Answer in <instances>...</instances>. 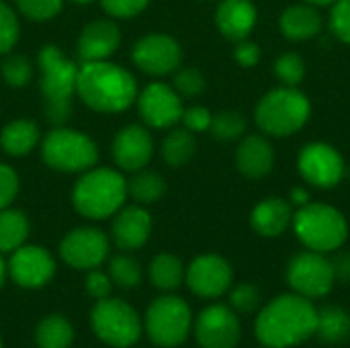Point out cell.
<instances>
[{"instance_id": "60d3db41", "label": "cell", "mask_w": 350, "mask_h": 348, "mask_svg": "<svg viewBox=\"0 0 350 348\" xmlns=\"http://www.w3.org/2000/svg\"><path fill=\"white\" fill-rule=\"evenodd\" d=\"M148 2L150 0H100L103 8L113 18H131L139 14L148 6Z\"/></svg>"}, {"instance_id": "f35d334b", "label": "cell", "mask_w": 350, "mask_h": 348, "mask_svg": "<svg viewBox=\"0 0 350 348\" xmlns=\"http://www.w3.org/2000/svg\"><path fill=\"white\" fill-rule=\"evenodd\" d=\"M174 90L185 96H197L205 90V78L197 68H185L174 76Z\"/></svg>"}, {"instance_id": "4316f807", "label": "cell", "mask_w": 350, "mask_h": 348, "mask_svg": "<svg viewBox=\"0 0 350 348\" xmlns=\"http://www.w3.org/2000/svg\"><path fill=\"white\" fill-rule=\"evenodd\" d=\"M35 343L39 348H70L74 343V328L70 320L59 314L45 316L37 324Z\"/></svg>"}, {"instance_id": "4fadbf2b", "label": "cell", "mask_w": 350, "mask_h": 348, "mask_svg": "<svg viewBox=\"0 0 350 348\" xmlns=\"http://www.w3.org/2000/svg\"><path fill=\"white\" fill-rule=\"evenodd\" d=\"M185 281L195 295L215 299L232 287L234 271L219 254H201L189 265Z\"/></svg>"}, {"instance_id": "bcb514c9", "label": "cell", "mask_w": 350, "mask_h": 348, "mask_svg": "<svg viewBox=\"0 0 350 348\" xmlns=\"http://www.w3.org/2000/svg\"><path fill=\"white\" fill-rule=\"evenodd\" d=\"M330 263H332V269H334V277L345 281V283H350V252L336 254Z\"/></svg>"}, {"instance_id": "e0dca14e", "label": "cell", "mask_w": 350, "mask_h": 348, "mask_svg": "<svg viewBox=\"0 0 350 348\" xmlns=\"http://www.w3.org/2000/svg\"><path fill=\"white\" fill-rule=\"evenodd\" d=\"M137 109L142 119L156 129L172 127L183 117V101L180 94L162 82L148 84L137 96Z\"/></svg>"}, {"instance_id": "c3c4849f", "label": "cell", "mask_w": 350, "mask_h": 348, "mask_svg": "<svg viewBox=\"0 0 350 348\" xmlns=\"http://www.w3.org/2000/svg\"><path fill=\"white\" fill-rule=\"evenodd\" d=\"M6 263L2 260V256H0V287H2V283H4V279H6Z\"/></svg>"}, {"instance_id": "d6986e66", "label": "cell", "mask_w": 350, "mask_h": 348, "mask_svg": "<svg viewBox=\"0 0 350 348\" xmlns=\"http://www.w3.org/2000/svg\"><path fill=\"white\" fill-rule=\"evenodd\" d=\"M121 45V33L115 21L98 18L88 23L76 43L80 62H100L109 59Z\"/></svg>"}, {"instance_id": "4dcf8cb0", "label": "cell", "mask_w": 350, "mask_h": 348, "mask_svg": "<svg viewBox=\"0 0 350 348\" xmlns=\"http://www.w3.org/2000/svg\"><path fill=\"white\" fill-rule=\"evenodd\" d=\"M166 193V180L152 170H137L131 180H127V195H131L139 205H150L162 199Z\"/></svg>"}, {"instance_id": "7a4b0ae2", "label": "cell", "mask_w": 350, "mask_h": 348, "mask_svg": "<svg viewBox=\"0 0 350 348\" xmlns=\"http://www.w3.org/2000/svg\"><path fill=\"white\" fill-rule=\"evenodd\" d=\"M76 94L94 111L121 113L137 98V82L123 66L109 59L78 66Z\"/></svg>"}, {"instance_id": "cb8c5ba5", "label": "cell", "mask_w": 350, "mask_h": 348, "mask_svg": "<svg viewBox=\"0 0 350 348\" xmlns=\"http://www.w3.org/2000/svg\"><path fill=\"white\" fill-rule=\"evenodd\" d=\"M281 31L291 41L312 39L322 29V16L314 4H297L281 14Z\"/></svg>"}, {"instance_id": "5bb4252c", "label": "cell", "mask_w": 350, "mask_h": 348, "mask_svg": "<svg viewBox=\"0 0 350 348\" xmlns=\"http://www.w3.org/2000/svg\"><path fill=\"white\" fill-rule=\"evenodd\" d=\"M131 57L142 72L152 76H164L180 66L183 51L170 35L150 33L133 45Z\"/></svg>"}, {"instance_id": "ba28073f", "label": "cell", "mask_w": 350, "mask_h": 348, "mask_svg": "<svg viewBox=\"0 0 350 348\" xmlns=\"http://www.w3.org/2000/svg\"><path fill=\"white\" fill-rule=\"evenodd\" d=\"M45 164L59 172H86L98 160L96 144L82 131L55 125L41 142Z\"/></svg>"}, {"instance_id": "7c38bea8", "label": "cell", "mask_w": 350, "mask_h": 348, "mask_svg": "<svg viewBox=\"0 0 350 348\" xmlns=\"http://www.w3.org/2000/svg\"><path fill=\"white\" fill-rule=\"evenodd\" d=\"M240 322L230 306H209L195 322V338L201 348H236L240 343Z\"/></svg>"}, {"instance_id": "8d00e7d4", "label": "cell", "mask_w": 350, "mask_h": 348, "mask_svg": "<svg viewBox=\"0 0 350 348\" xmlns=\"http://www.w3.org/2000/svg\"><path fill=\"white\" fill-rule=\"evenodd\" d=\"M64 0H16L18 10L31 21H49L62 10Z\"/></svg>"}, {"instance_id": "f907efd6", "label": "cell", "mask_w": 350, "mask_h": 348, "mask_svg": "<svg viewBox=\"0 0 350 348\" xmlns=\"http://www.w3.org/2000/svg\"><path fill=\"white\" fill-rule=\"evenodd\" d=\"M72 2H74V4H82V6H84V4H90V2H94V0H72Z\"/></svg>"}, {"instance_id": "9a60e30c", "label": "cell", "mask_w": 350, "mask_h": 348, "mask_svg": "<svg viewBox=\"0 0 350 348\" xmlns=\"http://www.w3.org/2000/svg\"><path fill=\"white\" fill-rule=\"evenodd\" d=\"M301 176L320 189L336 187L345 176V160L336 148L328 144H310L299 152L297 160Z\"/></svg>"}, {"instance_id": "3957f363", "label": "cell", "mask_w": 350, "mask_h": 348, "mask_svg": "<svg viewBox=\"0 0 350 348\" xmlns=\"http://www.w3.org/2000/svg\"><path fill=\"white\" fill-rule=\"evenodd\" d=\"M39 72L45 115L53 125H64L72 115L78 66L68 59L59 47L45 45L39 51Z\"/></svg>"}, {"instance_id": "30bf717a", "label": "cell", "mask_w": 350, "mask_h": 348, "mask_svg": "<svg viewBox=\"0 0 350 348\" xmlns=\"http://www.w3.org/2000/svg\"><path fill=\"white\" fill-rule=\"evenodd\" d=\"M287 281L291 289L308 299L324 297L330 293L336 277L332 263L322 252H299L289 260Z\"/></svg>"}, {"instance_id": "44dd1931", "label": "cell", "mask_w": 350, "mask_h": 348, "mask_svg": "<svg viewBox=\"0 0 350 348\" xmlns=\"http://www.w3.org/2000/svg\"><path fill=\"white\" fill-rule=\"evenodd\" d=\"M215 23L224 37L242 41L256 25V6L250 0H221L215 10Z\"/></svg>"}, {"instance_id": "ab89813d", "label": "cell", "mask_w": 350, "mask_h": 348, "mask_svg": "<svg viewBox=\"0 0 350 348\" xmlns=\"http://www.w3.org/2000/svg\"><path fill=\"white\" fill-rule=\"evenodd\" d=\"M330 29L340 41L350 43V0H336L330 12Z\"/></svg>"}, {"instance_id": "2e32d148", "label": "cell", "mask_w": 350, "mask_h": 348, "mask_svg": "<svg viewBox=\"0 0 350 348\" xmlns=\"http://www.w3.org/2000/svg\"><path fill=\"white\" fill-rule=\"evenodd\" d=\"M6 271L16 285L25 289H39L53 279L55 260L45 248L23 244L12 252Z\"/></svg>"}, {"instance_id": "8992f818", "label": "cell", "mask_w": 350, "mask_h": 348, "mask_svg": "<svg viewBox=\"0 0 350 348\" xmlns=\"http://www.w3.org/2000/svg\"><path fill=\"white\" fill-rule=\"evenodd\" d=\"M293 228L299 242L314 252H332L349 236L345 215L324 203H308L293 215Z\"/></svg>"}, {"instance_id": "ffe728a7", "label": "cell", "mask_w": 350, "mask_h": 348, "mask_svg": "<svg viewBox=\"0 0 350 348\" xmlns=\"http://www.w3.org/2000/svg\"><path fill=\"white\" fill-rule=\"evenodd\" d=\"M150 232H152V215L142 205L121 207L115 213L111 236L121 250L131 252L142 248L148 242Z\"/></svg>"}, {"instance_id": "f6af8a7d", "label": "cell", "mask_w": 350, "mask_h": 348, "mask_svg": "<svg viewBox=\"0 0 350 348\" xmlns=\"http://www.w3.org/2000/svg\"><path fill=\"white\" fill-rule=\"evenodd\" d=\"M236 59L244 68H250V66L258 64V59H260V47L256 43H250V41L242 39V41H238V47H236Z\"/></svg>"}, {"instance_id": "816d5d0a", "label": "cell", "mask_w": 350, "mask_h": 348, "mask_svg": "<svg viewBox=\"0 0 350 348\" xmlns=\"http://www.w3.org/2000/svg\"><path fill=\"white\" fill-rule=\"evenodd\" d=\"M0 348H2V338H0Z\"/></svg>"}, {"instance_id": "836d02e7", "label": "cell", "mask_w": 350, "mask_h": 348, "mask_svg": "<svg viewBox=\"0 0 350 348\" xmlns=\"http://www.w3.org/2000/svg\"><path fill=\"white\" fill-rule=\"evenodd\" d=\"M31 74H33V68H31V62L25 55L10 53L2 62V76H4L8 86H14V88L27 86L29 80H31Z\"/></svg>"}, {"instance_id": "b9f144b4", "label": "cell", "mask_w": 350, "mask_h": 348, "mask_svg": "<svg viewBox=\"0 0 350 348\" xmlns=\"http://www.w3.org/2000/svg\"><path fill=\"white\" fill-rule=\"evenodd\" d=\"M18 193V176L16 172L0 162V209H6Z\"/></svg>"}, {"instance_id": "ee69618b", "label": "cell", "mask_w": 350, "mask_h": 348, "mask_svg": "<svg viewBox=\"0 0 350 348\" xmlns=\"http://www.w3.org/2000/svg\"><path fill=\"white\" fill-rule=\"evenodd\" d=\"M211 113L205 109V107H191V109H185L183 111V123L189 131L197 133V131H207L209 125H211Z\"/></svg>"}, {"instance_id": "83f0119b", "label": "cell", "mask_w": 350, "mask_h": 348, "mask_svg": "<svg viewBox=\"0 0 350 348\" xmlns=\"http://www.w3.org/2000/svg\"><path fill=\"white\" fill-rule=\"evenodd\" d=\"M316 336L328 345L342 343L350 336V314L338 306H328L318 312Z\"/></svg>"}, {"instance_id": "7dc6e473", "label": "cell", "mask_w": 350, "mask_h": 348, "mask_svg": "<svg viewBox=\"0 0 350 348\" xmlns=\"http://www.w3.org/2000/svg\"><path fill=\"white\" fill-rule=\"evenodd\" d=\"M308 199H310L308 191H304V189H293V191H291V201H293L295 205L304 207V205H308Z\"/></svg>"}, {"instance_id": "74e56055", "label": "cell", "mask_w": 350, "mask_h": 348, "mask_svg": "<svg viewBox=\"0 0 350 348\" xmlns=\"http://www.w3.org/2000/svg\"><path fill=\"white\" fill-rule=\"evenodd\" d=\"M18 41V18L14 10L0 0V53H8Z\"/></svg>"}, {"instance_id": "6da1fadb", "label": "cell", "mask_w": 350, "mask_h": 348, "mask_svg": "<svg viewBox=\"0 0 350 348\" xmlns=\"http://www.w3.org/2000/svg\"><path fill=\"white\" fill-rule=\"evenodd\" d=\"M318 310L299 293H285L267 304L256 318V338L269 348H291L316 334Z\"/></svg>"}, {"instance_id": "5b68a950", "label": "cell", "mask_w": 350, "mask_h": 348, "mask_svg": "<svg viewBox=\"0 0 350 348\" xmlns=\"http://www.w3.org/2000/svg\"><path fill=\"white\" fill-rule=\"evenodd\" d=\"M312 113V105L295 86H283L267 92L256 105V123L265 133L275 137L293 135L299 131Z\"/></svg>"}, {"instance_id": "52a82bcc", "label": "cell", "mask_w": 350, "mask_h": 348, "mask_svg": "<svg viewBox=\"0 0 350 348\" xmlns=\"http://www.w3.org/2000/svg\"><path fill=\"white\" fill-rule=\"evenodd\" d=\"M144 328L148 332V338L156 347H180L189 338V332L193 328L191 308L183 297L164 293L148 306Z\"/></svg>"}, {"instance_id": "f1b7e54d", "label": "cell", "mask_w": 350, "mask_h": 348, "mask_svg": "<svg viewBox=\"0 0 350 348\" xmlns=\"http://www.w3.org/2000/svg\"><path fill=\"white\" fill-rule=\"evenodd\" d=\"M29 236V219L18 209H0V254L14 252Z\"/></svg>"}, {"instance_id": "681fc988", "label": "cell", "mask_w": 350, "mask_h": 348, "mask_svg": "<svg viewBox=\"0 0 350 348\" xmlns=\"http://www.w3.org/2000/svg\"><path fill=\"white\" fill-rule=\"evenodd\" d=\"M306 2H310V4H314V6H326V4H332V2H336V0H306Z\"/></svg>"}, {"instance_id": "277c9868", "label": "cell", "mask_w": 350, "mask_h": 348, "mask_svg": "<svg viewBox=\"0 0 350 348\" xmlns=\"http://www.w3.org/2000/svg\"><path fill=\"white\" fill-rule=\"evenodd\" d=\"M125 199L127 180L113 168H88L72 193L76 211L90 219H107L115 215Z\"/></svg>"}, {"instance_id": "d6a6232c", "label": "cell", "mask_w": 350, "mask_h": 348, "mask_svg": "<svg viewBox=\"0 0 350 348\" xmlns=\"http://www.w3.org/2000/svg\"><path fill=\"white\" fill-rule=\"evenodd\" d=\"M209 131L213 133V137L224 142L238 139L246 131V119L238 111H221L211 117Z\"/></svg>"}, {"instance_id": "d4e9b609", "label": "cell", "mask_w": 350, "mask_h": 348, "mask_svg": "<svg viewBox=\"0 0 350 348\" xmlns=\"http://www.w3.org/2000/svg\"><path fill=\"white\" fill-rule=\"evenodd\" d=\"M39 142V127L29 119H16L10 121L2 133L0 144L6 154L10 156H27Z\"/></svg>"}, {"instance_id": "7bdbcfd3", "label": "cell", "mask_w": 350, "mask_h": 348, "mask_svg": "<svg viewBox=\"0 0 350 348\" xmlns=\"http://www.w3.org/2000/svg\"><path fill=\"white\" fill-rule=\"evenodd\" d=\"M84 285H86L88 295L94 297L96 302L109 297V295H111V289H113V281H111L109 273H103V271H98V269H92V271L86 275Z\"/></svg>"}, {"instance_id": "f546056e", "label": "cell", "mask_w": 350, "mask_h": 348, "mask_svg": "<svg viewBox=\"0 0 350 348\" xmlns=\"http://www.w3.org/2000/svg\"><path fill=\"white\" fill-rule=\"evenodd\" d=\"M197 150V139L193 135V131L185 129H172L164 142H162V158L172 166V168H180L185 166Z\"/></svg>"}, {"instance_id": "e575fe53", "label": "cell", "mask_w": 350, "mask_h": 348, "mask_svg": "<svg viewBox=\"0 0 350 348\" xmlns=\"http://www.w3.org/2000/svg\"><path fill=\"white\" fill-rule=\"evenodd\" d=\"M260 306V289L252 283H240L230 293V308L240 314H252Z\"/></svg>"}, {"instance_id": "d590c367", "label": "cell", "mask_w": 350, "mask_h": 348, "mask_svg": "<svg viewBox=\"0 0 350 348\" xmlns=\"http://www.w3.org/2000/svg\"><path fill=\"white\" fill-rule=\"evenodd\" d=\"M275 72L287 86H297L306 76V64L297 53H283L275 64Z\"/></svg>"}, {"instance_id": "ac0fdd59", "label": "cell", "mask_w": 350, "mask_h": 348, "mask_svg": "<svg viewBox=\"0 0 350 348\" xmlns=\"http://www.w3.org/2000/svg\"><path fill=\"white\" fill-rule=\"evenodd\" d=\"M113 160L119 168L137 172L148 166L154 154V142L146 127L142 125H127L123 127L111 148Z\"/></svg>"}, {"instance_id": "7402d4cb", "label": "cell", "mask_w": 350, "mask_h": 348, "mask_svg": "<svg viewBox=\"0 0 350 348\" xmlns=\"http://www.w3.org/2000/svg\"><path fill=\"white\" fill-rule=\"evenodd\" d=\"M238 170L248 178H262L275 164L273 146L262 135H248L236 152Z\"/></svg>"}, {"instance_id": "484cf974", "label": "cell", "mask_w": 350, "mask_h": 348, "mask_svg": "<svg viewBox=\"0 0 350 348\" xmlns=\"http://www.w3.org/2000/svg\"><path fill=\"white\" fill-rule=\"evenodd\" d=\"M185 273L187 271H185L180 258L174 254H168V252L154 256V260L150 263V281L162 293L176 291L185 281Z\"/></svg>"}, {"instance_id": "9c48e42d", "label": "cell", "mask_w": 350, "mask_h": 348, "mask_svg": "<svg viewBox=\"0 0 350 348\" xmlns=\"http://www.w3.org/2000/svg\"><path fill=\"white\" fill-rule=\"evenodd\" d=\"M90 324L94 334L113 348L133 347L144 330L137 312L119 297L98 299L90 312Z\"/></svg>"}, {"instance_id": "1f68e13d", "label": "cell", "mask_w": 350, "mask_h": 348, "mask_svg": "<svg viewBox=\"0 0 350 348\" xmlns=\"http://www.w3.org/2000/svg\"><path fill=\"white\" fill-rule=\"evenodd\" d=\"M109 277L121 289H135L142 283V267L129 254H115L109 258Z\"/></svg>"}, {"instance_id": "8fae6325", "label": "cell", "mask_w": 350, "mask_h": 348, "mask_svg": "<svg viewBox=\"0 0 350 348\" xmlns=\"http://www.w3.org/2000/svg\"><path fill=\"white\" fill-rule=\"evenodd\" d=\"M111 242L96 228H76L59 244V256L66 265L78 271L98 269L109 258Z\"/></svg>"}, {"instance_id": "603a6c76", "label": "cell", "mask_w": 350, "mask_h": 348, "mask_svg": "<svg viewBox=\"0 0 350 348\" xmlns=\"http://www.w3.org/2000/svg\"><path fill=\"white\" fill-rule=\"evenodd\" d=\"M291 222H293L291 205L281 197H269V199L260 201L252 209V215H250V224H252L254 232H258L260 236H267V238L281 236L289 228Z\"/></svg>"}]
</instances>
